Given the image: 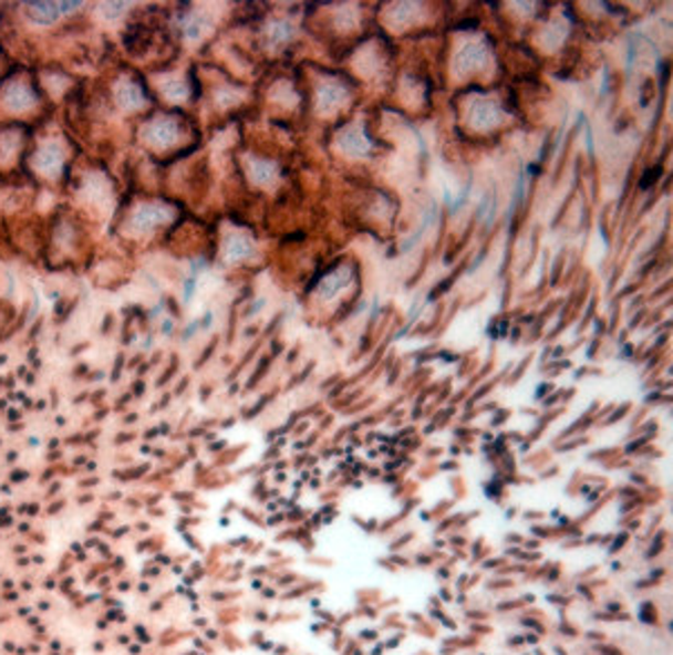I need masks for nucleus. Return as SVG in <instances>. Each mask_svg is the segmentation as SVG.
Listing matches in <instances>:
<instances>
[{
    "mask_svg": "<svg viewBox=\"0 0 673 655\" xmlns=\"http://www.w3.org/2000/svg\"><path fill=\"white\" fill-rule=\"evenodd\" d=\"M39 91L28 76H12L6 79L3 89H0V108L12 117H25L39 108Z\"/></svg>",
    "mask_w": 673,
    "mask_h": 655,
    "instance_id": "1",
    "label": "nucleus"
},
{
    "mask_svg": "<svg viewBox=\"0 0 673 655\" xmlns=\"http://www.w3.org/2000/svg\"><path fill=\"white\" fill-rule=\"evenodd\" d=\"M65 167H68V155L56 139H43L32 150V169L41 178L56 183L65 174Z\"/></svg>",
    "mask_w": 673,
    "mask_h": 655,
    "instance_id": "2",
    "label": "nucleus"
},
{
    "mask_svg": "<svg viewBox=\"0 0 673 655\" xmlns=\"http://www.w3.org/2000/svg\"><path fill=\"white\" fill-rule=\"evenodd\" d=\"M174 220L172 207L157 205V202H142L128 216V229L133 233H151L157 227H164Z\"/></svg>",
    "mask_w": 673,
    "mask_h": 655,
    "instance_id": "3",
    "label": "nucleus"
},
{
    "mask_svg": "<svg viewBox=\"0 0 673 655\" xmlns=\"http://www.w3.org/2000/svg\"><path fill=\"white\" fill-rule=\"evenodd\" d=\"M178 137H180V124L174 117H155L142 126L144 144L155 150L174 146Z\"/></svg>",
    "mask_w": 673,
    "mask_h": 655,
    "instance_id": "4",
    "label": "nucleus"
},
{
    "mask_svg": "<svg viewBox=\"0 0 673 655\" xmlns=\"http://www.w3.org/2000/svg\"><path fill=\"white\" fill-rule=\"evenodd\" d=\"M25 126L3 124L0 126V167L12 169L23 153Z\"/></svg>",
    "mask_w": 673,
    "mask_h": 655,
    "instance_id": "5",
    "label": "nucleus"
},
{
    "mask_svg": "<svg viewBox=\"0 0 673 655\" xmlns=\"http://www.w3.org/2000/svg\"><path fill=\"white\" fill-rule=\"evenodd\" d=\"M115 104L124 113H137L146 106V93L137 79H120V84L115 86Z\"/></svg>",
    "mask_w": 673,
    "mask_h": 655,
    "instance_id": "6",
    "label": "nucleus"
},
{
    "mask_svg": "<svg viewBox=\"0 0 673 655\" xmlns=\"http://www.w3.org/2000/svg\"><path fill=\"white\" fill-rule=\"evenodd\" d=\"M485 61H487V48L483 43H469L456 54L454 67L458 74H467L474 72L476 67H483Z\"/></svg>",
    "mask_w": 673,
    "mask_h": 655,
    "instance_id": "7",
    "label": "nucleus"
},
{
    "mask_svg": "<svg viewBox=\"0 0 673 655\" xmlns=\"http://www.w3.org/2000/svg\"><path fill=\"white\" fill-rule=\"evenodd\" d=\"M469 122L476 126V128H494L498 122H500V111L494 102L489 100H476L469 108Z\"/></svg>",
    "mask_w": 673,
    "mask_h": 655,
    "instance_id": "8",
    "label": "nucleus"
},
{
    "mask_svg": "<svg viewBox=\"0 0 673 655\" xmlns=\"http://www.w3.org/2000/svg\"><path fill=\"white\" fill-rule=\"evenodd\" d=\"M353 281V268L351 266H342L336 268L332 274L323 277L319 283V294L323 299H332L336 292H342L344 288H349Z\"/></svg>",
    "mask_w": 673,
    "mask_h": 655,
    "instance_id": "9",
    "label": "nucleus"
},
{
    "mask_svg": "<svg viewBox=\"0 0 673 655\" xmlns=\"http://www.w3.org/2000/svg\"><path fill=\"white\" fill-rule=\"evenodd\" d=\"M222 254H225V261H227V263H236V261L249 259L251 254H255V242H251V238L245 236V233H231V236L225 240Z\"/></svg>",
    "mask_w": 673,
    "mask_h": 655,
    "instance_id": "10",
    "label": "nucleus"
},
{
    "mask_svg": "<svg viewBox=\"0 0 673 655\" xmlns=\"http://www.w3.org/2000/svg\"><path fill=\"white\" fill-rule=\"evenodd\" d=\"M340 146L344 153L349 155H369L371 150V142L364 135L362 126H351L340 135Z\"/></svg>",
    "mask_w": 673,
    "mask_h": 655,
    "instance_id": "11",
    "label": "nucleus"
},
{
    "mask_svg": "<svg viewBox=\"0 0 673 655\" xmlns=\"http://www.w3.org/2000/svg\"><path fill=\"white\" fill-rule=\"evenodd\" d=\"M25 12L28 17L37 23V25H54L61 19V10L59 3H25Z\"/></svg>",
    "mask_w": 673,
    "mask_h": 655,
    "instance_id": "12",
    "label": "nucleus"
},
{
    "mask_svg": "<svg viewBox=\"0 0 673 655\" xmlns=\"http://www.w3.org/2000/svg\"><path fill=\"white\" fill-rule=\"evenodd\" d=\"M249 176L251 180H255L257 185H272L279 176L277 167L270 162V159H251L249 162Z\"/></svg>",
    "mask_w": 673,
    "mask_h": 655,
    "instance_id": "13",
    "label": "nucleus"
},
{
    "mask_svg": "<svg viewBox=\"0 0 673 655\" xmlns=\"http://www.w3.org/2000/svg\"><path fill=\"white\" fill-rule=\"evenodd\" d=\"M344 100V91L334 84H323L319 89V111H332L334 106H340Z\"/></svg>",
    "mask_w": 673,
    "mask_h": 655,
    "instance_id": "14",
    "label": "nucleus"
},
{
    "mask_svg": "<svg viewBox=\"0 0 673 655\" xmlns=\"http://www.w3.org/2000/svg\"><path fill=\"white\" fill-rule=\"evenodd\" d=\"M268 34H270L272 43H283V41H288L292 37V25H288V23H275Z\"/></svg>",
    "mask_w": 673,
    "mask_h": 655,
    "instance_id": "15",
    "label": "nucleus"
},
{
    "mask_svg": "<svg viewBox=\"0 0 673 655\" xmlns=\"http://www.w3.org/2000/svg\"><path fill=\"white\" fill-rule=\"evenodd\" d=\"M104 14L108 19H120L122 14H126V3H108L104 6Z\"/></svg>",
    "mask_w": 673,
    "mask_h": 655,
    "instance_id": "16",
    "label": "nucleus"
}]
</instances>
